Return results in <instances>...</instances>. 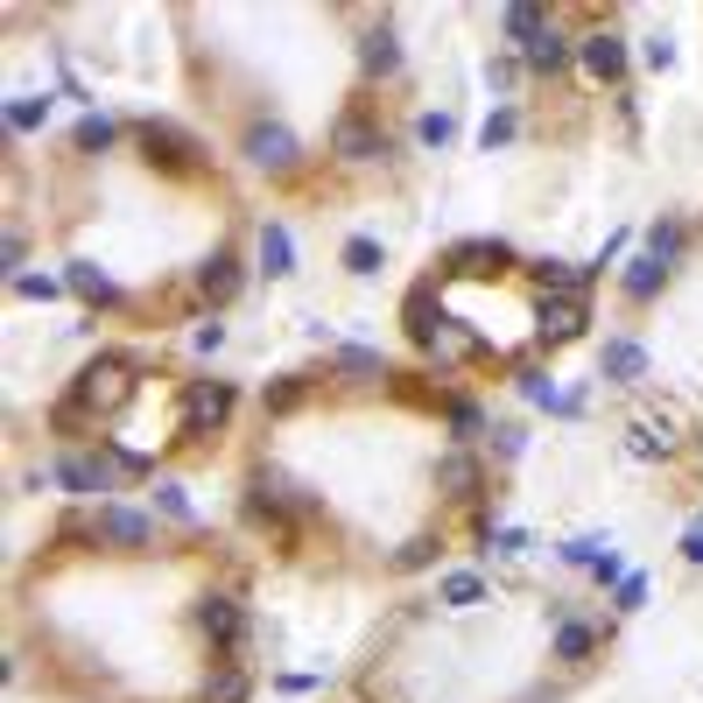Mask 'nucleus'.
<instances>
[{"label": "nucleus", "mask_w": 703, "mask_h": 703, "mask_svg": "<svg viewBox=\"0 0 703 703\" xmlns=\"http://www.w3.org/2000/svg\"><path fill=\"white\" fill-rule=\"evenodd\" d=\"M239 696H247V676H239V668H226L218 682H204V703H239Z\"/></svg>", "instance_id": "393cba45"}, {"label": "nucleus", "mask_w": 703, "mask_h": 703, "mask_svg": "<svg viewBox=\"0 0 703 703\" xmlns=\"http://www.w3.org/2000/svg\"><path fill=\"white\" fill-rule=\"evenodd\" d=\"M346 267H352V275H380V247H373L366 233L346 239Z\"/></svg>", "instance_id": "4be33fe9"}, {"label": "nucleus", "mask_w": 703, "mask_h": 703, "mask_svg": "<svg viewBox=\"0 0 703 703\" xmlns=\"http://www.w3.org/2000/svg\"><path fill=\"white\" fill-rule=\"evenodd\" d=\"M556 654H563V662H585V654H591V626H563V633H556Z\"/></svg>", "instance_id": "a878e982"}, {"label": "nucleus", "mask_w": 703, "mask_h": 703, "mask_svg": "<svg viewBox=\"0 0 703 703\" xmlns=\"http://www.w3.org/2000/svg\"><path fill=\"white\" fill-rule=\"evenodd\" d=\"M198 289L212 296V303H226V296L239 289V261H233V253H212V261L198 267Z\"/></svg>", "instance_id": "f8f14e48"}, {"label": "nucleus", "mask_w": 703, "mask_h": 703, "mask_svg": "<svg viewBox=\"0 0 703 703\" xmlns=\"http://www.w3.org/2000/svg\"><path fill=\"white\" fill-rule=\"evenodd\" d=\"M535 331H542V346H570V338L585 331V296H549Z\"/></svg>", "instance_id": "20e7f679"}, {"label": "nucleus", "mask_w": 703, "mask_h": 703, "mask_svg": "<svg viewBox=\"0 0 703 703\" xmlns=\"http://www.w3.org/2000/svg\"><path fill=\"white\" fill-rule=\"evenodd\" d=\"M141 148L155 162H170V170H184V162H190V141L176 127H162V120H141Z\"/></svg>", "instance_id": "9d476101"}, {"label": "nucleus", "mask_w": 703, "mask_h": 703, "mask_svg": "<svg viewBox=\"0 0 703 703\" xmlns=\"http://www.w3.org/2000/svg\"><path fill=\"white\" fill-rule=\"evenodd\" d=\"M338 366H346V373H380V352H359V346H346V352H338Z\"/></svg>", "instance_id": "c756f323"}, {"label": "nucleus", "mask_w": 703, "mask_h": 703, "mask_svg": "<svg viewBox=\"0 0 703 703\" xmlns=\"http://www.w3.org/2000/svg\"><path fill=\"white\" fill-rule=\"evenodd\" d=\"M296 247H289V226H261V267L267 275H289Z\"/></svg>", "instance_id": "ddd939ff"}, {"label": "nucleus", "mask_w": 703, "mask_h": 703, "mask_svg": "<svg viewBox=\"0 0 703 703\" xmlns=\"http://www.w3.org/2000/svg\"><path fill=\"white\" fill-rule=\"evenodd\" d=\"M247 155L261 162V170H289V162H296V134L275 127V120H253V127H247Z\"/></svg>", "instance_id": "7ed1b4c3"}, {"label": "nucleus", "mask_w": 703, "mask_h": 703, "mask_svg": "<svg viewBox=\"0 0 703 703\" xmlns=\"http://www.w3.org/2000/svg\"><path fill=\"white\" fill-rule=\"evenodd\" d=\"M662 275H668V267H662V261H654V253H640V261H633V267H626V296H633V303H648V296H654V289H662Z\"/></svg>", "instance_id": "2eb2a0df"}, {"label": "nucleus", "mask_w": 703, "mask_h": 703, "mask_svg": "<svg viewBox=\"0 0 703 703\" xmlns=\"http://www.w3.org/2000/svg\"><path fill=\"white\" fill-rule=\"evenodd\" d=\"M148 520L141 514H127V506H99V542H113V549H141L148 542Z\"/></svg>", "instance_id": "1a4fd4ad"}, {"label": "nucleus", "mask_w": 703, "mask_h": 703, "mask_svg": "<svg viewBox=\"0 0 703 703\" xmlns=\"http://www.w3.org/2000/svg\"><path fill=\"white\" fill-rule=\"evenodd\" d=\"M296 401H303V380H281V387H275V394H267V409H275V415H281V409H296Z\"/></svg>", "instance_id": "473e14b6"}, {"label": "nucleus", "mask_w": 703, "mask_h": 703, "mask_svg": "<svg viewBox=\"0 0 703 703\" xmlns=\"http://www.w3.org/2000/svg\"><path fill=\"white\" fill-rule=\"evenodd\" d=\"M486 598V585H478L472 570H457V577H443V605H478Z\"/></svg>", "instance_id": "5701e85b"}, {"label": "nucleus", "mask_w": 703, "mask_h": 703, "mask_svg": "<svg viewBox=\"0 0 703 703\" xmlns=\"http://www.w3.org/2000/svg\"><path fill=\"white\" fill-rule=\"evenodd\" d=\"M331 155H346V162H373L380 155V127L373 120H359V113H346L331 127Z\"/></svg>", "instance_id": "0eeeda50"}, {"label": "nucleus", "mask_w": 703, "mask_h": 703, "mask_svg": "<svg viewBox=\"0 0 703 703\" xmlns=\"http://www.w3.org/2000/svg\"><path fill=\"white\" fill-rule=\"evenodd\" d=\"M226 415H233V387H226V380H198V387L184 394V429H190V437L218 429Z\"/></svg>", "instance_id": "f03ea898"}, {"label": "nucleus", "mask_w": 703, "mask_h": 703, "mask_svg": "<svg viewBox=\"0 0 703 703\" xmlns=\"http://www.w3.org/2000/svg\"><path fill=\"white\" fill-rule=\"evenodd\" d=\"M626 451L633 457H668L676 451V415H633V423H626Z\"/></svg>", "instance_id": "39448f33"}, {"label": "nucleus", "mask_w": 703, "mask_h": 703, "mask_svg": "<svg viewBox=\"0 0 703 703\" xmlns=\"http://www.w3.org/2000/svg\"><path fill=\"white\" fill-rule=\"evenodd\" d=\"M359 64L366 71H394L401 64V50H394V36H387V28H373L366 42H359Z\"/></svg>", "instance_id": "f3484780"}, {"label": "nucleus", "mask_w": 703, "mask_h": 703, "mask_svg": "<svg viewBox=\"0 0 703 703\" xmlns=\"http://www.w3.org/2000/svg\"><path fill=\"white\" fill-rule=\"evenodd\" d=\"M71 289H78V296H85V303H113V281H106V275H99V267H92V261H78V267H71Z\"/></svg>", "instance_id": "a211bd4d"}, {"label": "nucleus", "mask_w": 703, "mask_h": 703, "mask_svg": "<svg viewBox=\"0 0 703 703\" xmlns=\"http://www.w3.org/2000/svg\"><path fill=\"white\" fill-rule=\"evenodd\" d=\"M415 134H423L429 148H443V141H451V113H423V127H415Z\"/></svg>", "instance_id": "c85d7f7f"}, {"label": "nucleus", "mask_w": 703, "mask_h": 703, "mask_svg": "<svg viewBox=\"0 0 703 703\" xmlns=\"http://www.w3.org/2000/svg\"><path fill=\"white\" fill-rule=\"evenodd\" d=\"M451 429H457V437H472V429H478V409H465V401H457V409H451Z\"/></svg>", "instance_id": "f704fd0d"}, {"label": "nucleus", "mask_w": 703, "mask_h": 703, "mask_svg": "<svg viewBox=\"0 0 703 703\" xmlns=\"http://www.w3.org/2000/svg\"><path fill=\"white\" fill-rule=\"evenodd\" d=\"M155 500H162V514H176V520H190V500L176 486H155Z\"/></svg>", "instance_id": "72a5a7b5"}, {"label": "nucleus", "mask_w": 703, "mask_h": 703, "mask_svg": "<svg viewBox=\"0 0 703 703\" xmlns=\"http://www.w3.org/2000/svg\"><path fill=\"white\" fill-rule=\"evenodd\" d=\"M648 253H654V261L668 267V261H676V253H682V226H654V233H648Z\"/></svg>", "instance_id": "b1692460"}, {"label": "nucleus", "mask_w": 703, "mask_h": 703, "mask_svg": "<svg viewBox=\"0 0 703 703\" xmlns=\"http://www.w3.org/2000/svg\"><path fill=\"white\" fill-rule=\"evenodd\" d=\"M437 486L443 492H472L478 486V465H472V457H443V465H437Z\"/></svg>", "instance_id": "aec40b11"}, {"label": "nucleus", "mask_w": 703, "mask_h": 703, "mask_svg": "<svg viewBox=\"0 0 703 703\" xmlns=\"http://www.w3.org/2000/svg\"><path fill=\"white\" fill-rule=\"evenodd\" d=\"M478 141H486V148L514 141V113H492V120H486V134H478Z\"/></svg>", "instance_id": "7c9ffc66"}, {"label": "nucleus", "mask_w": 703, "mask_h": 703, "mask_svg": "<svg viewBox=\"0 0 703 703\" xmlns=\"http://www.w3.org/2000/svg\"><path fill=\"white\" fill-rule=\"evenodd\" d=\"M57 478H64L71 492H99V486H106V465H99V457H64Z\"/></svg>", "instance_id": "4468645a"}, {"label": "nucleus", "mask_w": 703, "mask_h": 703, "mask_svg": "<svg viewBox=\"0 0 703 703\" xmlns=\"http://www.w3.org/2000/svg\"><path fill=\"white\" fill-rule=\"evenodd\" d=\"M577 57H585V71H591L598 85H612V78L626 71V42L605 36V28H598V36H585V50H577Z\"/></svg>", "instance_id": "6e6552de"}, {"label": "nucleus", "mask_w": 703, "mask_h": 703, "mask_svg": "<svg viewBox=\"0 0 703 703\" xmlns=\"http://www.w3.org/2000/svg\"><path fill=\"white\" fill-rule=\"evenodd\" d=\"M71 141H78V148H106V141H113V120H106V113L78 120V134H71Z\"/></svg>", "instance_id": "bb28decb"}, {"label": "nucleus", "mask_w": 703, "mask_h": 703, "mask_svg": "<svg viewBox=\"0 0 703 703\" xmlns=\"http://www.w3.org/2000/svg\"><path fill=\"white\" fill-rule=\"evenodd\" d=\"M563 57H570V42H563V36H556V28H542V36H535V42H528V64H535V71H556V64H563Z\"/></svg>", "instance_id": "6ab92c4d"}, {"label": "nucleus", "mask_w": 703, "mask_h": 703, "mask_svg": "<svg viewBox=\"0 0 703 703\" xmlns=\"http://www.w3.org/2000/svg\"><path fill=\"white\" fill-rule=\"evenodd\" d=\"M14 296H28V303H50L57 281H50V275H14Z\"/></svg>", "instance_id": "cd10ccee"}, {"label": "nucleus", "mask_w": 703, "mask_h": 703, "mask_svg": "<svg viewBox=\"0 0 703 703\" xmlns=\"http://www.w3.org/2000/svg\"><path fill=\"white\" fill-rule=\"evenodd\" d=\"M198 633L204 640H218V648H239V633H247V619H239V605H233V598H204V605H198Z\"/></svg>", "instance_id": "423d86ee"}, {"label": "nucleus", "mask_w": 703, "mask_h": 703, "mask_svg": "<svg viewBox=\"0 0 703 703\" xmlns=\"http://www.w3.org/2000/svg\"><path fill=\"white\" fill-rule=\"evenodd\" d=\"M42 120H50V99H42V92H28V99H8V127H14V134H36Z\"/></svg>", "instance_id": "dca6fc26"}, {"label": "nucleus", "mask_w": 703, "mask_h": 703, "mask_svg": "<svg viewBox=\"0 0 703 703\" xmlns=\"http://www.w3.org/2000/svg\"><path fill=\"white\" fill-rule=\"evenodd\" d=\"M682 556H690V563H703V528H690V542H682Z\"/></svg>", "instance_id": "c9c22d12"}, {"label": "nucleus", "mask_w": 703, "mask_h": 703, "mask_svg": "<svg viewBox=\"0 0 703 703\" xmlns=\"http://www.w3.org/2000/svg\"><path fill=\"white\" fill-rule=\"evenodd\" d=\"M120 401H127V366H120V359H99V366H85L78 394L57 409V429H78V415H106Z\"/></svg>", "instance_id": "f257e3e1"}, {"label": "nucleus", "mask_w": 703, "mask_h": 703, "mask_svg": "<svg viewBox=\"0 0 703 703\" xmlns=\"http://www.w3.org/2000/svg\"><path fill=\"white\" fill-rule=\"evenodd\" d=\"M506 36H542V8H535V0H514V8H506Z\"/></svg>", "instance_id": "412c9836"}, {"label": "nucleus", "mask_w": 703, "mask_h": 703, "mask_svg": "<svg viewBox=\"0 0 703 703\" xmlns=\"http://www.w3.org/2000/svg\"><path fill=\"white\" fill-rule=\"evenodd\" d=\"M429 556H437V542H429V535H415V542L401 549V570H415V563H429Z\"/></svg>", "instance_id": "2f4dec72"}, {"label": "nucleus", "mask_w": 703, "mask_h": 703, "mask_svg": "<svg viewBox=\"0 0 703 703\" xmlns=\"http://www.w3.org/2000/svg\"><path fill=\"white\" fill-rule=\"evenodd\" d=\"M598 373H605V380H640V373H648V352H640L633 338H612L605 359H598Z\"/></svg>", "instance_id": "9b49d317"}]
</instances>
